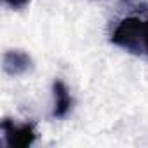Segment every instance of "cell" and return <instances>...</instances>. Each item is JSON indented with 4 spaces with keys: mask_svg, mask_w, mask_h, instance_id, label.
<instances>
[{
    "mask_svg": "<svg viewBox=\"0 0 148 148\" xmlns=\"http://www.w3.org/2000/svg\"><path fill=\"white\" fill-rule=\"evenodd\" d=\"M110 42L129 54L148 58V9L119 19L110 33Z\"/></svg>",
    "mask_w": 148,
    "mask_h": 148,
    "instance_id": "obj_1",
    "label": "cell"
},
{
    "mask_svg": "<svg viewBox=\"0 0 148 148\" xmlns=\"http://www.w3.org/2000/svg\"><path fill=\"white\" fill-rule=\"evenodd\" d=\"M0 129H2V143L11 148H26L37 138L35 127L28 122L18 124L11 119H4Z\"/></svg>",
    "mask_w": 148,
    "mask_h": 148,
    "instance_id": "obj_2",
    "label": "cell"
},
{
    "mask_svg": "<svg viewBox=\"0 0 148 148\" xmlns=\"http://www.w3.org/2000/svg\"><path fill=\"white\" fill-rule=\"evenodd\" d=\"M2 66L7 75H25L33 68V59L30 58L28 52L19 51V49H12V51H5L4 52V59H2Z\"/></svg>",
    "mask_w": 148,
    "mask_h": 148,
    "instance_id": "obj_3",
    "label": "cell"
},
{
    "mask_svg": "<svg viewBox=\"0 0 148 148\" xmlns=\"http://www.w3.org/2000/svg\"><path fill=\"white\" fill-rule=\"evenodd\" d=\"M52 98H54V105H52V119H64L73 106V99L71 94L66 87V84L63 80H54L52 82Z\"/></svg>",
    "mask_w": 148,
    "mask_h": 148,
    "instance_id": "obj_4",
    "label": "cell"
},
{
    "mask_svg": "<svg viewBox=\"0 0 148 148\" xmlns=\"http://www.w3.org/2000/svg\"><path fill=\"white\" fill-rule=\"evenodd\" d=\"M2 2L5 5L12 7V9H21V7H25V5L30 4V0H2Z\"/></svg>",
    "mask_w": 148,
    "mask_h": 148,
    "instance_id": "obj_5",
    "label": "cell"
}]
</instances>
